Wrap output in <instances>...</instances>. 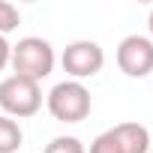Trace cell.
<instances>
[{"mask_svg":"<svg viewBox=\"0 0 153 153\" xmlns=\"http://www.w3.org/2000/svg\"><path fill=\"white\" fill-rule=\"evenodd\" d=\"M9 57H12V45L6 42V36H0V72L9 66Z\"/></svg>","mask_w":153,"mask_h":153,"instance_id":"obj_11","label":"cell"},{"mask_svg":"<svg viewBox=\"0 0 153 153\" xmlns=\"http://www.w3.org/2000/svg\"><path fill=\"white\" fill-rule=\"evenodd\" d=\"M45 105L60 123H81L90 114V90L81 81H60L48 90Z\"/></svg>","mask_w":153,"mask_h":153,"instance_id":"obj_2","label":"cell"},{"mask_svg":"<svg viewBox=\"0 0 153 153\" xmlns=\"http://www.w3.org/2000/svg\"><path fill=\"white\" fill-rule=\"evenodd\" d=\"M147 27H150V36H153V9H150V18H147Z\"/></svg>","mask_w":153,"mask_h":153,"instance_id":"obj_12","label":"cell"},{"mask_svg":"<svg viewBox=\"0 0 153 153\" xmlns=\"http://www.w3.org/2000/svg\"><path fill=\"white\" fill-rule=\"evenodd\" d=\"M21 24V12L12 6V3H6V0H0V36H6V33H12L15 27Z\"/></svg>","mask_w":153,"mask_h":153,"instance_id":"obj_9","label":"cell"},{"mask_svg":"<svg viewBox=\"0 0 153 153\" xmlns=\"http://www.w3.org/2000/svg\"><path fill=\"white\" fill-rule=\"evenodd\" d=\"M42 153H87V150H84V144L75 135H57V138H51L45 144Z\"/></svg>","mask_w":153,"mask_h":153,"instance_id":"obj_8","label":"cell"},{"mask_svg":"<svg viewBox=\"0 0 153 153\" xmlns=\"http://www.w3.org/2000/svg\"><path fill=\"white\" fill-rule=\"evenodd\" d=\"M90 153H120V144H117L114 132H111V129H105L102 135H96V138H93V144H90Z\"/></svg>","mask_w":153,"mask_h":153,"instance_id":"obj_10","label":"cell"},{"mask_svg":"<svg viewBox=\"0 0 153 153\" xmlns=\"http://www.w3.org/2000/svg\"><path fill=\"white\" fill-rule=\"evenodd\" d=\"M111 132L120 144V153H147L150 150V132L141 123H117Z\"/></svg>","mask_w":153,"mask_h":153,"instance_id":"obj_6","label":"cell"},{"mask_svg":"<svg viewBox=\"0 0 153 153\" xmlns=\"http://www.w3.org/2000/svg\"><path fill=\"white\" fill-rule=\"evenodd\" d=\"M60 63H63V72L69 75V81L93 78V75L105 66V51L93 39H78V42H69L63 48Z\"/></svg>","mask_w":153,"mask_h":153,"instance_id":"obj_4","label":"cell"},{"mask_svg":"<svg viewBox=\"0 0 153 153\" xmlns=\"http://www.w3.org/2000/svg\"><path fill=\"white\" fill-rule=\"evenodd\" d=\"M0 108L6 117H33L42 108V90L36 81L21 78V75H9L0 81Z\"/></svg>","mask_w":153,"mask_h":153,"instance_id":"obj_3","label":"cell"},{"mask_svg":"<svg viewBox=\"0 0 153 153\" xmlns=\"http://www.w3.org/2000/svg\"><path fill=\"white\" fill-rule=\"evenodd\" d=\"M117 66L123 75L129 78H144V75L153 72V39L147 36H126L117 45Z\"/></svg>","mask_w":153,"mask_h":153,"instance_id":"obj_5","label":"cell"},{"mask_svg":"<svg viewBox=\"0 0 153 153\" xmlns=\"http://www.w3.org/2000/svg\"><path fill=\"white\" fill-rule=\"evenodd\" d=\"M9 66L15 69V75L21 78H30V81H42L54 72V48L48 39H39V36H24L18 39V45H12V57H9Z\"/></svg>","mask_w":153,"mask_h":153,"instance_id":"obj_1","label":"cell"},{"mask_svg":"<svg viewBox=\"0 0 153 153\" xmlns=\"http://www.w3.org/2000/svg\"><path fill=\"white\" fill-rule=\"evenodd\" d=\"M21 141H24L21 126H18L12 117L0 114V153H15V150L21 147Z\"/></svg>","mask_w":153,"mask_h":153,"instance_id":"obj_7","label":"cell"}]
</instances>
